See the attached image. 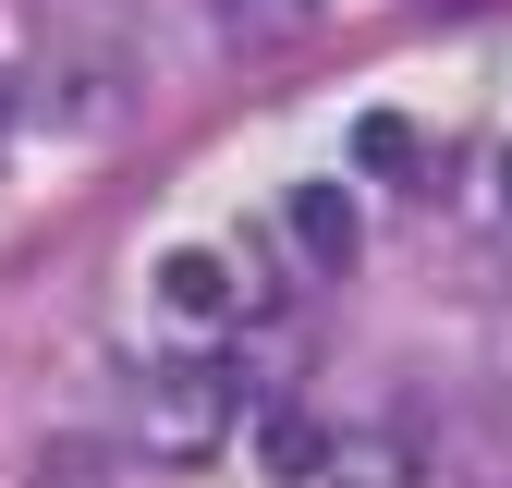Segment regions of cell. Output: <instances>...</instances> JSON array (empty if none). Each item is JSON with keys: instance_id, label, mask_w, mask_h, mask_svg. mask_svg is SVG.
Segmentation results:
<instances>
[{"instance_id": "6da1fadb", "label": "cell", "mask_w": 512, "mask_h": 488, "mask_svg": "<svg viewBox=\"0 0 512 488\" xmlns=\"http://www.w3.org/2000/svg\"><path fill=\"white\" fill-rule=\"evenodd\" d=\"M110 415H122V440H135L147 464H196V452L232 440L244 391H232V366H220V354H171V366H135Z\"/></svg>"}, {"instance_id": "7a4b0ae2", "label": "cell", "mask_w": 512, "mask_h": 488, "mask_svg": "<svg viewBox=\"0 0 512 488\" xmlns=\"http://www.w3.org/2000/svg\"><path fill=\"white\" fill-rule=\"evenodd\" d=\"M147 305H159V330H171L183 354H220L269 293H244V269L220 257V244H171V257L147 269Z\"/></svg>"}, {"instance_id": "3957f363", "label": "cell", "mask_w": 512, "mask_h": 488, "mask_svg": "<svg viewBox=\"0 0 512 488\" xmlns=\"http://www.w3.org/2000/svg\"><path fill=\"white\" fill-rule=\"evenodd\" d=\"M317 488H427V452H415V427L366 415V427H330V452H317Z\"/></svg>"}, {"instance_id": "277c9868", "label": "cell", "mask_w": 512, "mask_h": 488, "mask_svg": "<svg viewBox=\"0 0 512 488\" xmlns=\"http://www.w3.org/2000/svg\"><path fill=\"white\" fill-rule=\"evenodd\" d=\"M281 232H293V257H305L317 281H342V269L366 257V220H354L342 183H293V196H281Z\"/></svg>"}, {"instance_id": "5b68a950", "label": "cell", "mask_w": 512, "mask_h": 488, "mask_svg": "<svg viewBox=\"0 0 512 488\" xmlns=\"http://www.w3.org/2000/svg\"><path fill=\"white\" fill-rule=\"evenodd\" d=\"M330 13H342V0H208V37L232 61H281V49H305Z\"/></svg>"}, {"instance_id": "8992f818", "label": "cell", "mask_w": 512, "mask_h": 488, "mask_svg": "<svg viewBox=\"0 0 512 488\" xmlns=\"http://www.w3.org/2000/svg\"><path fill=\"white\" fill-rule=\"evenodd\" d=\"M317 452H330V427H317L305 403H269V415H256V464H269L281 488H317Z\"/></svg>"}, {"instance_id": "52a82bcc", "label": "cell", "mask_w": 512, "mask_h": 488, "mask_svg": "<svg viewBox=\"0 0 512 488\" xmlns=\"http://www.w3.org/2000/svg\"><path fill=\"white\" fill-rule=\"evenodd\" d=\"M500 196H512V159H500Z\"/></svg>"}, {"instance_id": "ba28073f", "label": "cell", "mask_w": 512, "mask_h": 488, "mask_svg": "<svg viewBox=\"0 0 512 488\" xmlns=\"http://www.w3.org/2000/svg\"><path fill=\"white\" fill-rule=\"evenodd\" d=\"M0 110H13V98H0Z\"/></svg>"}]
</instances>
